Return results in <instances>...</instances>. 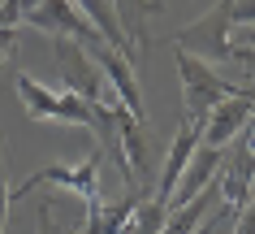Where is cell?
Segmentation results:
<instances>
[{
    "label": "cell",
    "instance_id": "obj_1",
    "mask_svg": "<svg viewBox=\"0 0 255 234\" xmlns=\"http://www.w3.org/2000/svg\"><path fill=\"white\" fill-rule=\"evenodd\" d=\"M177 74H182V100H186V117L190 122H203L208 113L229 96H242V91H251V87H238V83H225L221 74H216L208 61L199 56H190L177 48Z\"/></svg>",
    "mask_w": 255,
    "mask_h": 234
},
{
    "label": "cell",
    "instance_id": "obj_2",
    "mask_svg": "<svg viewBox=\"0 0 255 234\" xmlns=\"http://www.w3.org/2000/svg\"><path fill=\"white\" fill-rule=\"evenodd\" d=\"M100 152H91L87 161H78V165H48V169H35L22 187H13L9 191V204L13 200H22V195L39 191V187H69V191L82 195V204H87V217L91 213H100L104 208V200H100Z\"/></svg>",
    "mask_w": 255,
    "mask_h": 234
},
{
    "label": "cell",
    "instance_id": "obj_3",
    "mask_svg": "<svg viewBox=\"0 0 255 234\" xmlns=\"http://www.w3.org/2000/svg\"><path fill=\"white\" fill-rule=\"evenodd\" d=\"M229 13H234V0H216L212 9L199 17V22H190L186 30H177L173 43L182 48V52L190 56H199V61H225L229 52H234V39H229Z\"/></svg>",
    "mask_w": 255,
    "mask_h": 234
},
{
    "label": "cell",
    "instance_id": "obj_4",
    "mask_svg": "<svg viewBox=\"0 0 255 234\" xmlns=\"http://www.w3.org/2000/svg\"><path fill=\"white\" fill-rule=\"evenodd\" d=\"M22 22L43 35H56V39H69V43H82V48H95V43H104V35L87 22L74 0H39L30 13H22Z\"/></svg>",
    "mask_w": 255,
    "mask_h": 234
},
{
    "label": "cell",
    "instance_id": "obj_5",
    "mask_svg": "<svg viewBox=\"0 0 255 234\" xmlns=\"http://www.w3.org/2000/svg\"><path fill=\"white\" fill-rule=\"evenodd\" d=\"M56 61H61V74H65V87H69V91H78L87 104H104V100L117 96V91L108 87V78L100 74V65L87 56L82 43L56 39Z\"/></svg>",
    "mask_w": 255,
    "mask_h": 234
},
{
    "label": "cell",
    "instance_id": "obj_6",
    "mask_svg": "<svg viewBox=\"0 0 255 234\" xmlns=\"http://www.w3.org/2000/svg\"><path fill=\"white\" fill-rule=\"evenodd\" d=\"M251 117H255V91H242V96L221 100V104L203 117V139H199V143H208V148H225L234 135L247 130Z\"/></svg>",
    "mask_w": 255,
    "mask_h": 234
},
{
    "label": "cell",
    "instance_id": "obj_7",
    "mask_svg": "<svg viewBox=\"0 0 255 234\" xmlns=\"http://www.w3.org/2000/svg\"><path fill=\"white\" fill-rule=\"evenodd\" d=\"M87 56H91L95 65H100V74H104L108 87L117 91V100H121V104H126L130 113H134L138 122H143V96H138L134 65H130V61H126L117 48H108V43H95V48H87Z\"/></svg>",
    "mask_w": 255,
    "mask_h": 234
},
{
    "label": "cell",
    "instance_id": "obj_8",
    "mask_svg": "<svg viewBox=\"0 0 255 234\" xmlns=\"http://www.w3.org/2000/svg\"><path fill=\"white\" fill-rule=\"evenodd\" d=\"M255 195V156L247 148H238L229 156V165L221 169V182H216V200L225 204V217H238L247 200Z\"/></svg>",
    "mask_w": 255,
    "mask_h": 234
},
{
    "label": "cell",
    "instance_id": "obj_9",
    "mask_svg": "<svg viewBox=\"0 0 255 234\" xmlns=\"http://www.w3.org/2000/svg\"><path fill=\"white\" fill-rule=\"evenodd\" d=\"M199 139H203V122H182V130H177V139H173V148H169V156H164V169H160V187H156V204H164L169 208V195L177 191V182H182V174H186V165H190V152L199 148Z\"/></svg>",
    "mask_w": 255,
    "mask_h": 234
},
{
    "label": "cell",
    "instance_id": "obj_10",
    "mask_svg": "<svg viewBox=\"0 0 255 234\" xmlns=\"http://www.w3.org/2000/svg\"><path fill=\"white\" fill-rule=\"evenodd\" d=\"M82 13H87V22H91L100 35H104L108 48H117L130 65H138V52H134V43H130V35H126V26H121V17H117V0H74Z\"/></svg>",
    "mask_w": 255,
    "mask_h": 234
},
{
    "label": "cell",
    "instance_id": "obj_11",
    "mask_svg": "<svg viewBox=\"0 0 255 234\" xmlns=\"http://www.w3.org/2000/svg\"><path fill=\"white\" fill-rule=\"evenodd\" d=\"M216 165H221V148H208V143H199V148L190 152V165H186V174H182V182H177V191L169 195V208L190 204V200H195L203 187H212Z\"/></svg>",
    "mask_w": 255,
    "mask_h": 234
},
{
    "label": "cell",
    "instance_id": "obj_12",
    "mask_svg": "<svg viewBox=\"0 0 255 234\" xmlns=\"http://www.w3.org/2000/svg\"><path fill=\"white\" fill-rule=\"evenodd\" d=\"M13 87H17V96H22L26 117H35V122H61V126H65V113H61V91H48L43 83H35V78H30V74H22V69H13Z\"/></svg>",
    "mask_w": 255,
    "mask_h": 234
},
{
    "label": "cell",
    "instance_id": "obj_13",
    "mask_svg": "<svg viewBox=\"0 0 255 234\" xmlns=\"http://www.w3.org/2000/svg\"><path fill=\"white\" fill-rule=\"evenodd\" d=\"M216 208V182L212 187H203L190 204H182V208H173L169 217H164V226H160V234H195L203 226V217Z\"/></svg>",
    "mask_w": 255,
    "mask_h": 234
},
{
    "label": "cell",
    "instance_id": "obj_14",
    "mask_svg": "<svg viewBox=\"0 0 255 234\" xmlns=\"http://www.w3.org/2000/svg\"><path fill=\"white\" fill-rule=\"evenodd\" d=\"M138 200H143V191H130L121 204H104L100 213H91V217H87V226H82L78 234H121L126 226H130V217H134Z\"/></svg>",
    "mask_w": 255,
    "mask_h": 234
},
{
    "label": "cell",
    "instance_id": "obj_15",
    "mask_svg": "<svg viewBox=\"0 0 255 234\" xmlns=\"http://www.w3.org/2000/svg\"><path fill=\"white\" fill-rule=\"evenodd\" d=\"M17 56V26H0V69H13Z\"/></svg>",
    "mask_w": 255,
    "mask_h": 234
},
{
    "label": "cell",
    "instance_id": "obj_16",
    "mask_svg": "<svg viewBox=\"0 0 255 234\" xmlns=\"http://www.w3.org/2000/svg\"><path fill=\"white\" fill-rule=\"evenodd\" d=\"M229 22H234V26H255V0H234Z\"/></svg>",
    "mask_w": 255,
    "mask_h": 234
},
{
    "label": "cell",
    "instance_id": "obj_17",
    "mask_svg": "<svg viewBox=\"0 0 255 234\" xmlns=\"http://www.w3.org/2000/svg\"><path fill=\"white\" fill-rule=\"evenodd\" d=\"M234 221H238V230H234V234H255V195L247 200V208H242Z\"/></svg>",
    "mask_w": 255,
    "mask_h": 234
},
{
    "label": "cell",
    "instance_id": "obj_18",
    "mask_svg": "<svg viewBox=\"0 0 255 234\" xmlns=\"http://www.w3.org/2000/svg\"><path fill=\"white\" fill-rule=\"evenodd\" d=\"M9 226V182H4V156H0V234Z\"/></svg>",
    "mask_w": 255,
    "mask_h": 234
},
{
    "label": "cell",
    "instance_id": "obj_19",
    "mask_svg": "<svg viewBox=\"0 0 255 234\" xmlns=\"http://www.w3.org/2000/svg\"><path fill=\"white\" fill-rule=\"evenodd\" d=\"M39 234H56V221H52V208L39 204Z\"/></svg>",
    "mask_w": 255,
    "mask_h": 234
},
{
    "label": "cell",
    "instance_id": "obj_20",
    "mask_svg": "<svg viewBox=\"0 0 255 234\" xmlns=\"http://www.w3.org/2000/svg\"><path fill=\"white\" fill-rule=\"evenodd\" d=\"M242 148H247V152H251V156H255V117H251V122H247V139H242Z\"/></svg>",
    "mask_w": 255,
    "mask_h": 234
}]
</instances>
